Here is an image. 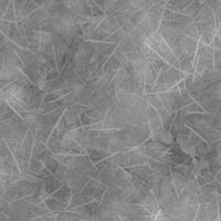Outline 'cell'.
I'll return each instance as SVG.
<instances>
[{"label":"cell","mask_w":221,"mask_h":221,"mask_svg":"<svg viewBox=\"0 0 221 221\" xmlns=\"http://www.w3.org/2000/svg\"><path fill=\"white\" fill-rule=\"evenodd\" d=\"M192 164H194V166L197 168V169H206V168H208V166H209V164H208V162L206 159L196 158V157H194V159H192Z\"/></svg>","instance_id":"2"},{"label":"cell","mask_w":221,"mask_h":221,"mask_svg":"<svg viewBox=\"0 0 221 221\" xmlns=\"http://www.w3.org/2000/svg\"><path fill=\"white\" fill-rule=\"evenodd\" d=\"M156 138L163 144L166 145H171L175 142V137L174 135L167 130H160L159 132L156 133Z\"/></svg>","instance_id":"1"},{"label":"cell","mask_w":221,"mask_h":221,"mask_svg":"<svg viewBox=\"0 0 221 221\" xmlns=\"http://www.w3.org/2000/svg\"><path fill=\"white\" fill-rule=\"evenodd\" d=\"M180 147H181V149L183 151V153H186V154H188V155H191V156H194L195 153H196V151H195V146L191 145L189 142L181 143Z\"/></svg>","instance_id":"3"}]
</instances>
